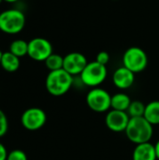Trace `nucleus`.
Wrapping results in <instances>:
<instances>
[{
    "instance_id": "f257e3e1",
    "label": "nucleus",
    "mask_w": 159,
    "mask_h": 160,
    "mask_svg": "<svg viewBox=\"0 0 159 160\" xmlns=\"http://www.w3.org/2000/svg\"><path fill=\"white\" fill-rule=\"evenodd\" d=\"M126 134L128 140L137 144L150 142L153 137L154 129L151 125L143 116L130 118L126 129Z\"/></svg>"
},
{
    "instance_id": "412c9836",
    "label": "nucleus",
    "mask_w": 159,
    "mask_h": 160,
    "mask_svg": "<svg viewBox=\"0 0 159 160\" xmlns=\"http://www.w3.org/2000/svg\"><path fill=\"white\" fill-rule=\"evenodd\" d=\"M96 61L98 62V63L101 64V65L107 66V64H108L109 61H110V54H109L107 52H105V51L99 52L97 54Z\"/></svg>"
},
{
    "instance_id": "6e6552de",
    "label": "nucleus",
    "mask_w": 159,
    "mask_h": 160,
    "mask_svg": "<svg viewBox=\"0 0 159 160\" xmlns=\"http://www.w3.org/2000/svg\"><path fill=\"white\" fill-rule=\"evenodd\" d=\"M47 121V115L45 112L37 107L29 108L25 110L21 116V123L22 127L30 131H36L40 129Z\"/></svg>"
},
{
    "instance_id": "b1692460",
    "label": "nucleus",
    "mask_w": 159,
    "mask_h": 160,
    "mask_svg": "<svg viewBox=\"0 0 159 160\" xmlns=\"http://www.w3.org/2000/svg\"><path fill=\"white\" fill-rule=\"evenodd\" d=\"M4 1H6V2H7V3H15V2H17V1H19V0H4Z\"/></svg>"
},
{
    "instance_id": "f03ea898",
    "label": "nucleus",
    "mask_w": 159,
    "mask_h": 160,
    "mask_svg": "<svg viewBox=\"0 0 159 160\" xmlns=\"http://www.w3.org/2000/svg\"><path fill=\"white\" fill-rule=\"evenodd\" d=\"M73 83V76L65 69L50 71L46 77L45 86L48 93L53 97H61L67 94Z\"/></svg>"
},
{
    "instance_id": "39448f33",
    "label": "nucleus",
    "mask_w": 159,
    "mask_h": 160,
    "mask_svg": "<svg viewBox=\"0 0 159 160\" xmlns=\"http://www.w3.org/2000/svg\"><path fill=\"white\" fill-rule=\"evenodd\" d=\"M148 65V56L140 47H130L123 54V66L133 73L143 71Z\"/></svg>"
},
{
    "instance_id": "423d86ee",
    "label": "nucleus",
    "mask_w": 159,
    "mask_h": 160,
    "mask_svg": "<svg viewBox=\"0 0 159 160\" xmlns=\"http://www.w3.org/2000/svg\"><path fill=\"white\" fill-rule=\"evenodd\" d=\"M86 103L92 111L96 112H105L112 108V96L108 91L99 87H95L88 92Z\"/></svg>"
},
{
    "instance_id": "ddd939ff",
    "label": "nucleus",
    "mask_w": 159,
    "mask_h": 160,
    "mask_svg": "<svg viewBox=\"0 0 159 160\" xmlns=\"http://www.w3.org/2000/svg\"><path fill=\"white\" fill-rule=\"evenodd\" d=\"M20 65H21V61L18 56L14 55L9 51L3 52L0 66L4 70L7 72H15L19 69Z\"/></svg>"
},
{
    "instance_id": "1a4fd4ad",
    "label": "nucleus",
    "mask_w": 159,
    "mask_h": 160,
    "mask_svg": "<svg viewBox=\"0 0 159 160\" xmlns=\"http://www.w3.org/2000/svg\"><path fill=\"white\" fill-rule=\"evenodd\" d=\"M87 64L85 55L79 52H72L64 56L63 69L72 76L81 75Z\"/></svg>"
},
{
    "instance_id": "5701e85b",
    "label": "nucleus",
    "mask_w": 159,
    "mask_h": 160,
    "mask_svg": "<svg viewBox=\"0 0 159 160\" xmlns=\"http://www.w3.org/2000/svg\"><path fill=\"white\" fill-rule=\"evenodd\" d=\"M155 149H156V153H157V159L159 160V140L157 141V142L155 144Z\"/></svg>"
},
{
    "instance_id": "f3484780",
    "label": "nucleus",
    "mask_w": 159,
    "mask_h": 160,
    "mask_svg": "<svg viewBox=\"0 0 159 160\" xmlns=\"http://www.w3.org/2000/svg\"><path fill=\"white\" fill-rule=\"evenodd\" d=\"M45 66L50 71L58 70L63 68V63H64V57L57 53H52L45 61Z\"/></svg>"
},
{
    "instance_id": "4be33fe9",
    "label": "nucleus",
    "mask_w": 159,
    "mask_h": 160,
    "mask_svg": "<svg viewBox=\"0 0 159 160\" xmlns=\"http://www.w3.org/2000/svg\"><path fill=\"white\" fill-rule=\"evenodd\" d=\"M7 154L8 153L7 152V149H6L5 145L0 142V160H7Z\"/></svg>"
},
{
    "instance_id": "393cba45",
    "label": "nucleus",
    "mask_w": 159,
    "mask_h": 160,
    "mask_svg": "<svg viewBox=\"0 0 159 160\" xmlns=\"http://www.w3.org/2000/svg\"><path fill=\"white\" fill-rule=\"evenodd\" d=\"M2 54H3V52H1V50H0V62H1V58H2Z\"/></svg>"
},
{
    "instance_id": "7ed1b4c3",
    "label": "nucleus",
    "mask_w": 159,
    "mask_h": 160,
    "mask_svg": "<svg viewBox=\"0 0 159 160\" xmlns=\"http://www.w3.org/2000/svg\"><path fill=\"white\" fill-rule=\"evenodd\" d=\"M25 25V15L17 8H9L0 13V31L8 35H16Z\"/></svg>"
},
{
    "instance_id": "a211bd4d",
    "label": "nucleus",
    "mask_w": 159,
    "mask_h": 160,
    "mask_svg": "<svg viewBox=\"0 0 159 160\" xmlns=\"http://www.w3.org/2000/svg\"><path fill=\"white\" fill-rule=\"evenodd\" d=\"M145 107L146 105L143 104L142 101L140 100H134L131 101L127 112L129 115L130 118L133 117H142L144 115V112H145Z\"/></svg>"
},
{
    "instance_id": "2eb2a0df",
    "label": "nucleus",
    "mask_w": 159,
    "mask_h": 160,
    "mask_svg": "<svg viewBox=\"0 0 159 160\" xmlns=\"http://www.w3.org/2000/svg\"><path fill=\"white\" fill-rule=\"evenodd\" d=\"M143 117L153 126L159 125V100H154L145 107Z\"/></svg>"
},
{
    "instance_id": "9d476101",
    "label": "nucleus",
    "mask_w": 159,
    "mask_h": 160,
    "mask_svg": "<svg viewBox=\"0 0 159 160\" xmlns=\"http://www.w3.org/2000/svg\"><path fill=\"white\" fill-rule=\"evenodd\" d=\"M129 120L130 117L127 112L112 110L107 113L105 123L110 130L119 133L126 131Z\"/></svg>"
},
{
    "instance_id": "aec40b11",
    "label": "nucleus",
    "mask_w": 159,
    "mask_h": 160,
    "mask_svg": "<svg viewBox=\"0 0 159 160\" xmlns=\"http://www.w3.org/2000/svg\"><path fill=\"white\" fill-rule=\"evenodd\" d=\"M7 128H8V122H7V115L0 109V138L7 133Z\"/></svg>"
},
{
    "instance_id": "0eeeda50",
    "label": "nucleus",
    "mask_w": 159,
    "mask_h": 160,
    "mask_svg": "<svg viewBox=\"0 0 159 160\" xmlns=\"http://www.w3.org/2000/svg\"><path fill=\"white\" fill-rule=\"evenodd\" d=\"M52 43L44 38H34L28 41L27 55L37 62H44L52 53Z\"/></svg>"
},
{
    "instance_id": "9b49d317",
    "label": "nucleus",
    "mask_w": 159,
    "mask_h": 160,
    "mask_svg": "<svg viewBox=\"0 0 159 160\" xmlns=\"http://www.w3.org/2000/svg\"><path fill=\"white\" fill-rule=\"evenodd\" d=\"M112 82L113 84L121 90L128 89L135 82V73L124 66L120 67L114 71L112 75Z\"/></svg>"
},
{
    "instance_id": "4468645a",
    "label": "nucleus",
    "mask_w": 159,
    "mask_h": 160,
    "mask_svg": "<svg viewBox=\"0 0 159 160\" xmlns=\"http://www.w3.org/2000/svg\"><path fill=\"white\" fill-rule=\"evenodd\" d=\"M131 103V99L128 95L125 93H117L112 96V110L127 112L129 105Z\"/></svg>"
},
{
    "instance_id": "dca6fc26",
    "label": "nucleus",
    "mask_w": 159,
    "mask_h": 160,
    "mask_svg": "<svg viewBox=\"0 0 159 160\" xmlns=\"http://www.w3.org/2000/svg\"><path fill=\"white\" fill-rule=\"evenodd\" d=\"M9 52L19 58L23 57L28 53V42L23 39H15L9 45Z\"/></svg>"
},
{
    "instance_id": "f8f14e48",
    "label": "nucleus",
    "mask_w": 159,
    "mask_h": 160,
    "mask_svg": "<svg viewBox=\"0 0 159 160\" xmlns=\"http://www.w3.org/2000/svg\"><path fill=\"white\" fill-rule=\"evenodd\" d=\"M157 153L155 145L150 142L137 144L133 154L132 160H157Z\"/></svg>"
},
{
    "instance_id": "a878e982",
    "label": "nucleus",
    "mask_w": 159,
    "mask_h": 160,
    "mask_svg": "<svg viewBox=\"0 0 159 160\" xmlns=\"http://www.w3.org/2000/svg\"><path fill=\"white\" fill-rule=\"evenodd\" d=\"M2 1H4V0H0V4H1V2H2Z\"/></svg>"
},
{
    "instance_id": "20e7f679",
    "label": "nucleus",
    "mask_w": 159,
    "mask_h": 160,
    "mask_svg": "<svg viewBox=\"0 0 159 160\" xmlns=\"http://www.w3.org/2000/svg\"><path fill=\"white\" fill-rule=\"evenodd\" d=\"M107 75V67L99 64L95 60L86 65V67L81 73L80 77L82 82L84 85L95 88L100 85L106 80Z\"/></svg>"
},
{
    "instance_id": "6ab92c4d",
    "label": "nucleus",
    "mask_w": 159,
    "mask_h": 160,
    "mask_svg": "<svg viewBox=\"0 0 159 160\" xmlns=\"http://www.w3.org/2000/svg\"><path fill=\"white\" fill-rule=\"evenodd\" d=\"M7 160H28L26 154L20 150V149H15L7 154Z\"/></svg>"
}]
</instances>
